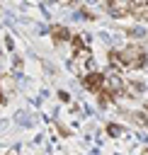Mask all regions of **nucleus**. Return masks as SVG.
Here are the masks:
<instances>
[{
	"mask_svg": "<svg viewBox=\"0 0 148 155\" xmlns=\"http://www.w3.org/2000/svg\"><path fill=\"white\" fill-rule=\"evenodd\" d=\"M107 133L112 138H121V136H126V128L119 126V124H107Z\"/></svg>",
	"mask_w": 148,
	"mask_h": 155,
	"instance_id": "obj_4",
	"label": "nucleus"
},
{
	"mask_svg": "<svg viewBox=\"0 0 148 155\" xmlns=\"http://www.w3.org/2000/svg\"><path fill=\"white\" fill-rule=\"evenodd\" d=\"M82 87L90 92V94H99V92H104V73H99V70H92V73H87V75H82Z\"/></svg>",
	"mask_w": 148,
	"mask_h": 155,
	"instance_id": "obj_2",
	"label": "nucleus"
},
{
	"mask_svg": "<svg viewBox=\"0 0 148 155\" xmlns=\"http://www.w3.org/2000/svg\"><path fill=\"white\" fill-rule=\"evenodd\" d=\"M141 155H148V148H146V150H143V153H141Z\"/></svg>",
	"mask_w": 148,
	"mask_h": 155,
	"instance_id": "obj_8",
	"label": "nucleus"
},
{
	"mask_svg": "<svg viewBox=\"0 0 148 155\" xmlns=\"http://www.w3.org/2000/svg\"><path fill=\"white\" fill-rule=\"evenodd\" d=\"M58 99H61V102H70V94H68V92H63V90H61V92H58Z\"/></svg>",
	"mask_w": 148,
	"mask_h": 155,
	"instance_id": "obj_5",
	"label": "nucleus"
},
{
	"mask_svg": "<svg viewBox=\"0 0 148 155\" xmlns=\"http://www.w3.org/2000/svg\"><path fill=\"white\" fill-rule=\"evenodd\" d=\"M121 63H124V73H138L143 68H148V51L141 44H126L119 48Z\"/></svg>",
	"mask_w": 148,
	"mask_h": 155,
	"instance_id": "obj_1",
	"label": "nucleus"
},
{
	"mask_svg": "<svg viewBox=\"0 0 148 155\" xmlns=\"http://www.w3.org/2000/svg\"><path fill=\"white\" fill-rule=\"evenodd\" d=\"M58 2H61V5H70L73 0H58Z\"/></svg>",
	"mask_w": 148,
	"mask_h": 155,
	"instance_id": "obj_6",
	"label": "nucleus"
},
{
	"mask_svg": "<svg viewBox=\"0 0 148 155\" xmlns=\"http://www.w3.org/2000/svg\"><path fill=\"white\" fill-rule=\"evenodd\" d=\"M143 111H146V114H148V99H146V102H143Z\"/></svg>",
	"mask_w": 148,
	"mask_h": 155,
	"instance_id": "obj_7",
	"label": "nucleus"
},
{
	"mask_svg": "<svg viewBox=\"0 0 148 155\" xmlns=\"http://www.w3.org/2000/svg\"><path fill=\"white\" fill-rule=\"evenodd\" d=\"M49 36H51V41H53L56 46L70 44V31H68V27H63V24H51V27H49Z\"/></svg>",
	"mask_w": 148,
	"mask_h": 155,
	"instance_id": "obj_3",
	"label": "nucleus"
}]
</instances>
